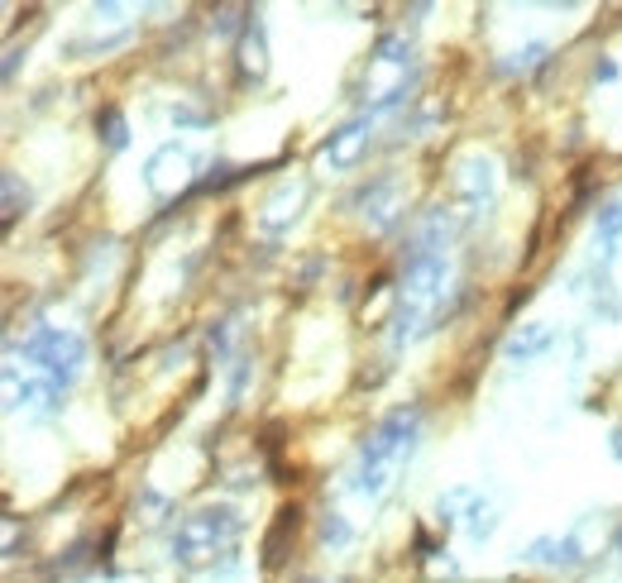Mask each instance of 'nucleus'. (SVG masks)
I'll list each match as a JSON object with an SVG mask.
<instances>
[{
	"label": "nucleus",
	"instance_id": "f257e3e1",
	"mask_svg": "<svg viewBox=\"0 0 622 583\" xmlns=\"http://www.w3.org/2000/svg\"><path fill=\"white\" fill-rule=\"evenodd\" d=\"M422 445V407H397L364 435L359 460L349 468V493L364 502H378L393 488L397 468H403Z\"/></svg>",
	"mask_w": 622,
	"mask_h": 583
},
{
	"label": "nucleus",
	"instance_id": "f03ea898",
	"mask_svg": "<svg viewBox=\"0 0 622 583\" xmlns=\"http://www.w3.org/2000/svg\"><path fill=\"white\" fill-rule=\"evenodd\" d=\"M239 531H245V522H239L235 507H201L182 516L178 531H172V560L187 564V570H201L216 555H230Z\"/></svg>",
	"mask_w": 622,
	"mask_h": 583
},
{
	"label": "nucleus",
	"instance_id": "7ed1b4c3",
	"mask_svg": "<svg viewBox=\"0 0 622 583\" xmlns=\"http://www.w3.org/2000/svg\"><path fill=\"white\" fill-rule=\"evenodd\" d=\"M24 359L34 364V374L53 378L58 387H68V383H77V374H82V364H87V339L77 330L39 326L24 339Z\"/></svg>",
	"mask_w": 622,
	"mask_h": 583
},
{
	"label": "nucleus",
	"instance_id": "20e7f679",
	"mask_svg": "<svg viewBox=\"0 0 622 583\" xmlns=\"http://www.w3.org/2000/svg\"><path fill=\"white\" fill-rule=\"evenodd\" d=\"M197 164H201V158L191 154L187 144H164V149L144 164V187H149L158 201H168V197H178V191L191 182Z\"/></svg>",
	"mask_w": 622,
	"mask_h": 583
},
{
	"label": "nucleus",
	"instance_id": "39448f33",
	"mask_svg": "<svg viewBox=\"0 0 622 583\" xmlns=\"http://www.w3.org/2000/svg\"><path fill=\"white\" fill-rule=\"evenodd\" d=\"M6 402H10V412H29V416H53L58 412V402H62V387L53 378H43V374H20V364H6Z\"/></svg>",
	"mask_w": 622,
	"mask_h": 583
},
{
	"label": "nucleus",
	"instance_id": "423d86ee",
	"mask_svg": "<svg viewBox=\"0 0 622 583\" xmlns=\"http://www.w3.org/2000/svg\"><path fill=\"white\" fill-rule=\"evenodd\" d=\"M455 197H460V216L465 220H474L478 210H488L493 206V197H498V168L488 164V158H465V164L455 168Z\"/></svg>",
	"mask_w": 622,
	"mask_h": 583
},
{
	"label": "nucleus",
	"instance_id": "0eeeda50",
	"mask_svg": "<svg viewBox=\"0 0 622 583\" xmlns=\"http://www.w3.org/2000/svg\"><path fill=\"white\" fill-rule=\"evenodd\" d=\"M369 135H374V116H355V120H345L335 135L322 144V164L335 168V172H349V168H359V158L369 154Z\"/></svg>",
	"mask_w": 622,
	"mask_h": 583
},
{
	"label": "nucleus",
	"instance_id": "6e6552de",
	"mask_svg": "<svg viewBox=\"0 0 622 583\" xmlns=\"http://www.w3.org/2000/svg\"><path fill=\"white\" fill-rule=\"evenodd\" d=\"M307 197H312L307 177H283V182L274 187V197H268L264 210H259V225H264L268 235L293 230V225L302 220V206H307Z\"/></svg>",
	"mask_w": 622,
	"mask_h": 583
},
{
	"label": "nucleus",
	"instance_id": "1a4fd4ad",
	"mask_svg": "<svg viewBox=\"0 0 622 583\" xmlns=\"http://www.w3.org/2000/svg\"><path fill=\"white\" fill-rule=\"evenodd\" d=\"M235 77H239V87H259L268 77V34H264L259 14H249L245 34L235 43Z\"/></svg>",
	"mask_w": 622,
	"mask_h": 583
},
{
	"label": "nucleus",
	"instance_id": "9d476101",
	"mask_svg": "<svg viewBox=\"0 0 622 583\" xmlns=\"http://www.w3.org/2000/svg\"><path fill=\"white\" fill-rule=\"evenodd\" d=\"M355 206H364V220L374 225V230H393L397 220H403V187L393 182V177H378L355 197Z\"/></svg>",
	"mask_w": 622,
	"mask_h": 583
},
{
	"label": "nucleus",
	"instance_id": "9b49d317",
	"mask_svg": "<svg viewBox=\"0 0 622 583\" xmlns=\"http://www.w3.org/2000/svg\"><path fill=\"white\" fill-rule=\"evenodd\" d=\"M584 536L580 531H570V536H541V541H532L526 545V564H546V570H580L584 564Z\"/></svg>",
	"mask_w": 622,
	"mask_h": 583
},
{
	"label": "nucleus",
	"instance_id": "f8f14e48",
	"mask_svg": "<svg viewBox=\"0 0 622 583\" xmlns=\"http://www.w3.org/2000/svg\"><path fill=\"white\" fill-rule=\"evenodd\" d=\"M551 345H555V330L546 326V320H526V326H517L513 335H507L503 354H507V364H536Z\"/></svg>",
	"mask_w": 622,
	"mask_h": 583
},
{
	"label": "nucleus",
	"instance_id": "ddd939ff",
	"mask_svg": "<svg viewBox=\"0 0 622 583\" xmlns=\"http://www.w3.org/2000/svg\"><path fill=\"white\" fill-rule=\"evenodd\" d=\"M465 531H470V541L478 545V541H488L493 531H498V507H493L488 497H470V507H465Z\"/></svg>",
	"mask_w": 622,
	"mask_h": 583
},
{
	"label": "nucleus",
	"instance_id": "4468645a",
	"mask_svg": "<svg viewBox=\"0 0 622 583\" xmlns=\"http://www.w3.org/2000/svg\"><path fill=\"white\" fill-rule=\"evenodd\" d=\"M594 230H599V245H603V268L613 264V254H618V239H622V201H609L594 216Z\"/></svg>",
	"mask_w": 622,
	"mask_h": 583
},
{
	"label": "nucleus",
	"instance_id": "2eb2a0df",
	"mask_svg": "<svg viewBox=\"0 0 622 583\" xmlns=\"http://www.w3.org/2000/svg\"><path fill=\"white\" fill-rule=\"evenodd\" d=\"M589 306H594L599 320H618V297H613V283H609V268L589 273Z\"/></svg>",
	"mask_w": 622,
	"mask_h": 583
},
{
	"label": "nucleus",
	"instance_id": "dca6fc26",
	"mask_svg": "<svg viewBox=\"0 0 622 583\" xmlns=\"http://www.w3.org/2000/svg\"><path fill=\"white\" fill-rule=\"evenodd\" d=\"M96 135H101L106 149H125V144H130V125H125V116L116 106H106L101 116H96Z\"/></svg>",
	"mask_w": 622,
	"mask_h": 583
},
{
	"label": "nucleus",
	"instance_id": "f3484780",
	"mask_svg": "<svg viewBox=\"0 0 622 583\" xmlns=\"http://www.w3.org/2000/svg\"><path fill=\"white\" fill-rule=\"evenodd\" d=\"M316 536H322L326 550H345L349 541H355V531H349V522H345L340 512H326V516H322V526H316Z\"/></svg>",
	"mask_w": 622,
	"mask_h": 583
},
{
	"label": "nucleus",
	"instance_id": "a211bd4d",
	"mask_svg": "<svg viewBox=\"0 0 622 583\" xmlns=\"http://www.w3.org/2000/svg\"><path fill=\"white\" fill-rule=\"evenodd\" d=\"M287 531H297V512H293V507H283V512H278V526L268 531V541H264V564H278V560H283Z\"/></svg>",
	"mask_w": 622,
	"mask_h": 583
},
{
	"label": "nucleus",
	"instance_id": "6ab92c4d",
	"mask_svg": "<svg viewBox=\"0 0 622 583\" xmlns=\"http://www.w3.org/2000/svg\"><path fill=\"white\" fill-rule=\"evenodd\" d=\"M0 187H6V225H14V220H20L24 210H29V187H24L14 172L0 177Z\"/></svg>",
	"mask_w": 622,
	"mask_h": 583
},
{
	"label": "nucleus",
	"instance_id": "aec40b11",
	"mask_svg": "<svg viewBox=\"0 0 622 583\" xmlns=\"http://www.w3.org/2000/svg\"><path fill=\"white\" fill-rule=\"evenodd\" d=\"M239 14H254L249 6H220L216 14H211V29H216V34H235V29H239V34H245V24H239Z\"/></svg>",
	"mask_w": 622,
	"mask_h": 583
},
{
	"label": "nucleus",
	"instance_id": "412c9836",
	"mask_svg": "<svg viewBox=\"0 0 622 583\" xmlns=\"http://www.w3.org/2000/svg\"><path fill=\"white\" fill-rule=\"evenodd\" d=\"M513 58H517V62H507V68H513V72H532V68H536V62H541V58H546V43H526V48H522V53H513Z\"/></svg>",
	"mask_w": 622,
	"mask_h": 583
},
{
	"label": "nucleus",
	"instance_id": "4be33fe9",
	"mask_svg": "<svg viewBox=\"0 0 622 583\" xmlns=\"http://www.w3.org/2000/svg\"><path fill=\"white\" fill-rule=\"evenodd\" d=\"M168 116H172V125H178V129H191V125H206V110H191V106H172Z\"/></svg>",
	"mask_w": 622,
	"mask_h": 583
},
{
	"label": "nucleus",
	"instance_id": "5701e85b",
	"mask_svg": "<svg viewBox=\"0 0 622 583\" xmlns=\"http://www.w3.org/2000/svg\"><path fill=\"white\" fill-rule=\"evenodd\" d=\"M426 570L436 574V579H455V560L441 550V555H426Z\"/></svg>",
	"mask_w": 622,
	"mask_h": 583
},
{
	"label": "nucleus",
	"instance_id": "b1692460",
	"mask_svg": "<svg viewBox=\"0 0 622 583\" xmlns=\"http://www.w3.org/2000/svg\"><path fill=\"white\" fill-rule=\"evenodd\" d=\"M14 550H20V522L14 516H6V555L14 560Z\"/></svg>",
	"mask_w": 622,
	"mask_h": 583
},
{
	"label": "nucleus",
	"instance_id": "393cba45",
	"mask_svg": "<svg viewBox=\"0 0 622 583\" xmlns=\"http://www.w3.org/2000/svg\"><path fill=\"white\" fill-rule=\"evenodd\" d=\"M613 77H618V62H613V58L594 62V82H613Z\"/></svg>",
	"mask_w": 622,
	"mask_h": 583
},
{
	"label": "nucleus",
	"instance_id": "a878e982",
	"mask_svg": "<svg viewBox=\"0 0 622 583\" xmlns=\"http://www.w3.org/2000/svg\"><path fill=\"white\" fill-rule=\"evenodd\" d=\"M613 455L622 460V431H613Z\"/></svg>",
	"mask_w": 622,
	"mask_h": 583
},
{
	"label": "nucleus",
	"instance_id": "bb28decb",
	"mask_svg": "<svg viewBox=\"0 0 622 583\" xmlns=\"http://www.w3.org/2000/svg\"><path fill=\"white\" fill-rule=\"evenodd\" d=\"M618 555H622V531H618Z\"/></svg>",
	"mask_w": 622,
	"mask_h": 583
},
{
	"label": "nucleus",
	"instance_id": "cd10ccee",
	"mask_svg": "<svg viewBox=\"0 0 622 583\" xmlns=\"http://www.w3.org/2000/svg\"><path fill=\"white\" fill-rule=\"evenodd\" d=\"M297 583H322V579H297Z\"/></svg>",
	"mask_w": 622,
	"mask_h": 583
}]
</instances>
